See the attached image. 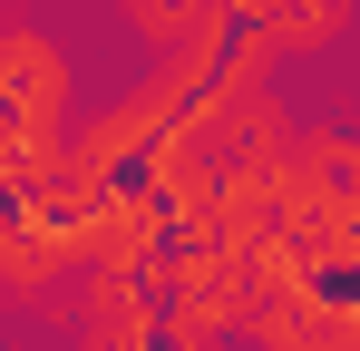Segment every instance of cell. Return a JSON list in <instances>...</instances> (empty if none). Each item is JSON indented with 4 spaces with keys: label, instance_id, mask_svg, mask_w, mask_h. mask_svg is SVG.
<instances>
[{
    "label": "cell",
    "instance_id": "7a4b0ae2",
    "mask_svg": "<svg viewBox=\"0 0 360 351\" xmlns=\"http://www.w3.org/2000/svg\"><path fill=\"white\" fill-rule=\"evenodd\" d=\"M243 20H253V39L273 58H321V49H341L351 39V10L360 0H234Z\"/></svg>",
    "mask_w": 360,
    "mask_h": 351
},
{
    "label": "cell",
    "instance_id": "6da1fadb",
    "mask_svg": "<svg viewBox=\"0 0 360 351\" xmlns=\"http://www.w3.org/2000/svg\"><path fill=\"white\" fill-rule=\"evenodd\" d=\"M127 39L146 58H166V68H185V58H224V30H234V0H117Z\"/></svg>",
    "mask_w": 360,
    "mask_h": 351
}]
</instances>
